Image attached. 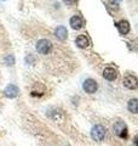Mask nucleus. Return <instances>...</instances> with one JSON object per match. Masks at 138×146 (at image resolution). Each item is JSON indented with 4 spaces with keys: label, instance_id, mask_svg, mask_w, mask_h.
<instances>
[{
    "label": "nucleus",
    "instance_id": "obj_19",
    "mask_svg": "<svg viewBox=\"0 0 138 146\" xmlns=\"http://www.w3.org/2000/svg\"><path fill=\"white\" fill-rule=\"evenodd\" d=\"M1 1H4V0H1Z\"/></svg>",
    "mask_w": 138,
    "mask_h": 146
},
{
    "label": "nucleus",
    "instance_id": "obj_12",
    "mask_svg": "<svg viewBox=\"0 0 138 146\" xmlns=\"http://www.w3.org/2000/svg\"><path fill=\"white\" fill-rule=\"evenodd\" d=\"M75 44H76L79 48L85 49V48L89 46L90 40H89V38H87L86 35H79V36L76 38V40H75Z\"/></svg>",
    "mask_w": 138,
    "mask_h": 146
},
{
    "label": "nucleus",
    "instance_id": "obj_10",
    "mask_svg": "<svg viewBox=\"0 0 138 146\" xmlns=\"http://www.w3.org/2000/svg\"><path fill=\"white\" fill-rule=\"evenodd\" d=\"M118 28H119V32L122 34V35H126L128 34V32H130V23L126 21V20H122L120 22H118Z\"/></svg>",
    "mask_w": 138,
    "mask_h": 146
},
{
    "label": "nucleus",
    "instance_id": "obj_8",
    "mask_svg": "<svg viewBox=\"0 0 138 146\" xmlns=\"http://www.w3.org/2000/svg\"><path fill=\"white\" fill-rule=\"evenodd\" d=\"M45 94V86L41 83H35L32 88V95L33 96H43Z\"/></svg>",
    "mask_w": 138,
    "mask_h": 146
},
{
    "label": "nucleus",
    "instance_id": "obj_3",
    "mask_svg": "<svg viewBox=\"0 0 138 146\" xmlns=\"http://www.w3.org/2000/svg\"><path fill=\"white\" fill-rule=\"evenodd\" d=\"M105 133H107V130H105V128L103 125H95L93 128H92L91 130V136L92 139H93L95 141H97V143H99V141H102L104 139L105 136Z\"/></svg>",
    "mask_w": 138,
    "mask_h": 146
},
{
    "label": "nucleus",
    "instance_id": "obj_2",
    "mask_svg": "<svg viewBox=\"0 0 138 146\" xmlns=\"http://www.w3.org/2000/svg\"><path fill=\"white\" fill-rule=\"evenodd\" d=\"M113 131L119 138H122V139L127 138V125L125 124V122H122V121H118L115 123L113 125Z\"/></svg>",
    "mask_w": 138,
    "mask_h": 146
},
{
    "label": "nucleus",
    "instance_id": "obj_7",
    "mask_svg": "<svg viewBox=\"0 0 138 146\" xmlns=\"http://www.w3.org/2000/svg\"><path fill=\"white\" fill-rule=\"evenodd\" d=\"M116 76H118V72H116V70L115 68H113V67H107V68H104V71H103V77L107 80H109V82H112V80H114L115 78H116Z\"/></svg>",
    "mask_w": 138,
    "mask_h": 146
},
{
    "label": "nucleus",
    "instance_id": "obj_5",
    "mask_svg": "<svg viewBox=\"0 0 138 146\" xmlns=\"http://www.w3.org/2000/svg\"><path fill=\"white\" fill-rule=\"evenodd\" d=\"M124 85H125L127 89L133 90V89H136L138 86V79L136 78L135 76L128 74V76H126L125 78H124Z\"/></svg>",
    "mask_w": 138,
    "mask_h": 146
},
{
    "label": "nucleus",
    "instance_id": "obj_9",
    "mask_svg": "<svg viewBox=\"0 0 138 146\" xmlns=\"http://www.w3.org/2000/svg\"><path fill=\"white\" fill-rule=\"evenodd\" d=\"M55 35H56L59 40H66L67 36H68V31H67L66 27L58 26L56 28V31H55Z\"/></svg>",
    "mask_w": 138,
    "mask_h": 146
},
{
    "label": "nucleus",
    "instance_id": "obj_14",
    "mask_svg": "<svg viewBox=\"0 0 138 146\" xmlns=\"http://www.w3.org/2000/svg\"><path fill=\"white\" fill-rule=\"evenodd\" d=\"M52 118L57 123H62L64 121V115H63V113H61V111H56V112H55V115L52 116Z\"/></svg>",
    "mask_w": 138,
    "mask_h": 146
},
{
    "label": "nucleus",
    "instance_id": "obj_11",
    "mask_svg": "<svg viewBox=\"0 0 138 146\" xmlns=\"http://www.w3.org/2000/svg\"><path fill=\"white\" fill-rule=\"evenodd\" d=\"M82 25H84V22H82V20H81V17H79V16H73L72 18H70V27L73 29H80L81 27H82Z\"/></svg>",
    "mask_w": 138,
    "mask_h": 146
},
{
    "label": "nucleus",
    "instance_id": "obj_4",
    "mask_svg": "<svg viewBox=\"0 0 138 146\" xmlns=\"http://www.w3.org/2000/svg\"><path fill=\"white\" fill-rule=\"evenodd\" d=\"M82 88H84L85 93H87V94H93V93L97 91L98 84H97V82H96L95 79L89 78V79H86L84 82V85H82Z\"/></svg>",
    "mask_w": 138,
    "mask_h": 146
},
{
    "label": "nucleus",
    "instance_id": "obj_17",
    "mask_svg": "<svg viewBox=\"0 0 138 146\" xmlns=\"http://www.w3.org/2000/svg\"><path fill=\"white\" fill-rule=\"evenodd\" d=\"M135 144H138V135H137L136 138H135Z\"/></svg>",
    "mask_w": 138,
    "mask_h": 146
},
{
    "label": "nucleus",
    "instance_id": "obj_13",
    "mask_svg": "<svg viewBox=\"0 0 138 146\" xmlns=\"http://www.w3.org/2000/svg\"><path fill=\"white\" fill-rule=\"evenodd\" d=\"M127 108L132 113H138V99H131L127 102Z\"/></svg>",
    "mask_w": 138,
    "mask_h": 146
},
{
    "label": "nucleus",
    "instance_id": "obj_16",
    "mask_svg": "<svg viewBox=\"0 0 138 146\" xmlns=\"http://www.w3.org/2000/svg\"><path fill=\"white\" fill-rule=\"evenodd\" d=\"M64 3L67 4V5H74V4H76V0H63Z\"/></svg>",
    "mask_w": 138,
    "mask_h": 146
},
{
    "label": "nucleus",
    "instance_id": "obj_6",
    "mask_svg": "<svg viewBox=\"0 0 138 146\" xmlns=\"http://www.w3.org/2000/svg\"><path fill=\"white\" fill-rule=\"evenodd\" d=\"M4 93H5V95L7 98H10V99H13V98H17L18 96V94H20V90H18V88L16 85H13V84H9L5 90H4Z\"/></svg>",
    "mask_w": 138,
    "mask_h": 146
},
{
    "label": "nucleus",
    "instance_id": "obj_18",
    "mask_svg": "<svg viewBox=\"0 0 138 146\" xmlns=\"http://www.w3.org/2000/svg\"><path fill=\"white\" fill-rule=\"evenodd\" d=\"M136 146H138V144H136Z\"/></svg>",
    "mask_w": 138,
    "mask_h": 146
},
{
    "label": "nucleus",
    "instance_id": "obj_1",
    "mask_svg": "<svg viewBox=\"0 0 138 146\" xmlns=\"http://www.w3.org/2000/svg\"><path fill=\"white\" fill-rule=\"evenodd\" d=\"M52 43L47 39H40L36 43V51L41 55H47L52 51Z\"/></svg>",
    "mask_w": 138,
    "mask_h": 146
},
{
    "label": "nucleus",
    "instance_id": "obj_15",
    "mask_svg": "<svg viewBox=\"0 0 138 146\" xmlns=\"http://www.w3.org/2000/svg\"><path fill=\"white\" fill-rule=\"evenodd\" d=\"M4 62H5L6 66H12L13 63H15V56L13 55H7V56H5V58H4Z\"/></svg>",
    "mask_w": 138,
    "mask_h": 146
}]
</instances>
